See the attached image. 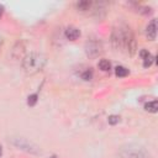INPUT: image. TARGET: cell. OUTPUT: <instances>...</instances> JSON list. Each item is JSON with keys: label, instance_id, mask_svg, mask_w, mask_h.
Returning <instances> with one entry per match:
<instances>
[{"label": "cell", "instance_id": "obj_4", "mask_svg": "<svg viewBox=\"0 0 158 158\" xmlns=\"http://www.w3.org/2000/svg\"><path fill=\"white\" fill-rule=\"evenodd\" d=\"M141 57L143 58V67H145V68H148V67L152 66L154 58H153V56H152L148 51L142 50V51H141Z\"/></svg>", "mask_w": 158, "mask_h": 158}, {"label": "cell", "instance_id": "obj_1", "mask_svg": "<svg viewBox=\"0 0 158 158\" xmlns=\"http://www.w3.org/2000/svg\"><path fill=\"white\" fill-rule=\"evenodd\" d=\"M45 63H46V59L43 56L39 53H31L24 59L22 66L27 73H35L45 66Z\"/></svg>", "mask_w": 158, "mask_h": 158}, {"label": "cell", "instance_id": "obj_13", "mask_svg": "<svg viewBox=\"0 0 158 158\" xmlns=\"http://www.w3.org/2000/svg\"><path fill=\"white\" fill-rule=\"evenodd\" d=\"M2 153H3V149H2V146H0V156H2Z\"/></svg>", "mask_w": 158, "mask_h": 158}, {"label": "cell", "instance_id": "obj_6", "mask_svg": "<svg viewBox=\"0 0 158 158\" xmlns=\"http://www.w3.org/2000/svg\"><path fill=\"white\" fill-rule=\"evenodd\" d=\"M115 74H116L117 77H126V75L129 74V69L125 68V67H122V66H117V67L115 68Z\"/></svg>", "mask_w": 158, "mask_h": 158}, {"label": "cell", "instance_id": "obj_5", "mask_svg": "<svg viewBox=\"0 0 158 158\" xmlns=\"http://www.w3.org/2000/svg\"><path fill=\"white\" fill-rule=\"evenodd\" d=\"M145 109L147 111H149V112H157L158 111V101L157 100H153L151 103H147L145 105Z\"/></svg>", "mask_w": 158, "mask_h": 158}, {"label": "cell", "instance_id": "obj_11", "mask_svg": "<svg viewBox=\"0 0 158 158\" xmlns=\"http://www.w3.org/2000/svg\"><path fill=\"white\" fill-rule=\"evenodd\" d=\"M91 77H93V72H91V69H88V71H85V72L82 74V78H83L84 80H90V79H91Z\"/></svg>", "mask_w": 158, "mask_h": 158}, {"label": "cell", "instance_id": "obj_9", "mask_svg": "<svg viewBox=\"0 0 158 158\" xmlns=\"http://www.w3.org/2000/svg\"><path fill=\"white\" fill-rule=\"evenodd\" d=\"M108 121H109L110 125H116V123H119V121H120V116H117V115H111V116H109Z\"/></svg>", "mask_w": 158, "mask_h": 158}, {"label": "cell", "instance_id": "obj_10", "mask_svg": "<svg viewBox=\"0 0 158 158\" xmlns=\"http://www.w3.org/2000/svg\"><path fill=\"white\" fill-rule=\"evenodd\" d=\"M91 5V3L90 2H82V3H79L78 4V9H80V10H88V8Z\"/></svg>", "mask_w": 158, "mask_h": 158}, {"label": "cell", "instance_id": "obj_3", "mask_svg": "<svg viewBox=\"0 0 158 158\" xmlns=\"http://www.w3.org/2000/svg\"><path fill=\"white\" fill-rule=\"evenodd\" d=\"M79 36H80V31H79L77 27L69 26V27L66 30V37H67L68 40H71V41L77 40Z\"/></svg>", "mask_w": 158, "mask_h": 158}, {"label": "cell", "instance_id": "obj_8", "mask_svg": "<svg viewBox=\"0 0 158 158\" xmlns=\"http://www.w3.org/2000/svg\"><path fill=\"white\" fill-rule=\"evenodd\" d=\"M36 103H37V94H34V95H30V97H28L27 104H28L30 106H34Z\"/></svg>", "mask_w": 158, "mask_h": 158}, {"label": "cell", "instance_id": "obj_2", "mask_svg": "<svg viewBox=\"0 0 158 158\" xmlns=\"http://www.w3.org/2000/svg\"><path fill=\"white\" fill-rule=\"evenodd\" d=\"M146 35H147L148 40H151V41L156 40V36H157V21L156 20H152L148 24L147 30H146Z\"/></svg>", "mask_w": 158, "mask_h": 158}, {"label": "cell", "instance_id": "obj_7", "mask_svg": "<svg viewBox=\"0 0 158 158\" xmlns=\"http://www.w3.org/2000/svg\"><path fill=\"white\" fill-rule=\"evenodd\" d=\"M99 68H100L101 71H104V72H108V71H110L111 64H110V62H109L108 59H101V61L99 62Z\"/></svg>", "mask_w": 158, "mask_h": 158}, {"label": "cell", "instance_id": "obj_12", "mask_svg": "<svg viewBox=\"0 0 158 158\" xmlns=\"http://www.w3.org/2000/svg\"><path fill=\"white\" fill-rule=\"evenodd\" d=\"M3 13H4V8H3V5H0V17H2Z\"/></svg>", "mask_w": 158, "mask_h": 158}]
</instances>
